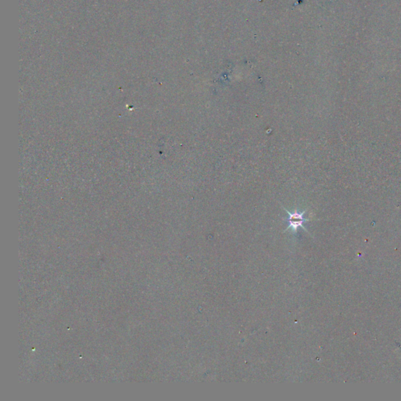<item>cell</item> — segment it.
Instances as JSON below:
<instances>
[{
    "mask_svg": "<svg viewBox=\"0 0 401 401\" xmlns=\"http://www.w3.org/2000/svg\"><path fill=\"white\" fill-rule=\"evenodd\" d=\"M286 211L287 212L288 214H289V219H288V221H289V227L286 229V230L292 229V231L295 233V232L297 231L299 227H302L303 230L307 231L306 229L305 228L304 226H303L304 223L310 220H308V219L304 218V215L306 211L302 212V213H299V212L297 211L291 213V212L288 211V210H286Z\"/></svg>",
    "mask_w": 401,
    "mask_h": 401,
    "instance_id": "cell-1",
    "label": "cell"
}]
</instances>
